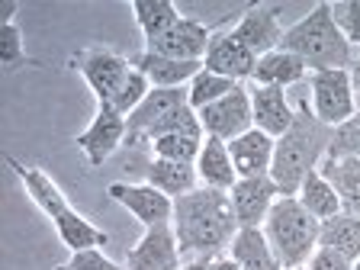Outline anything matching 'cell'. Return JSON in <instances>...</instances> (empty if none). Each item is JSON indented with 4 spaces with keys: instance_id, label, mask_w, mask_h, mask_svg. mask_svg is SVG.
Wrapping results in <instances>:
<instances>
[{
    "instance_id": "cell-6",
    "label": "cell",
    "mask_w": 360,
    "mask_h": 270,
    "mask_svg": "<svg viewBox=\"0 0 360 270\" xmlns=\"http://www.w3.org/2000/svg\"><path fill=\"white\" fill-rule=\"evenodd\" d=\"M319 225L322 222L312 212H306V206L296 196H280L270 206L267 222L261 229L283 267H306L319 248Z\"/></svg>"
},
{
    "instance_id": "cell-31",
    "label": "cell",
    "mask_w": 360,
    "mask_h": 270,
    "mask_svg": "<svg viewBox=\"0 0 360 270\" xmlns=\"http://www.w3.org/2000/svg\"><path fill=\"white\" fill-rule=\"evenodd\" d=\"M0 65H4V71H20L30 65V55L22 45V30L16 22L0 26Z\"/></svg>"
},
{
    "instance_id": "cell-11",
    "label": "cell",
    "mask_w": 360,
    "mask_h": 270,
    "mask_svg": "<svg viewBox=\"0 0 360 270\" xmlns=\"http://www.w3.org/2000/svg\"><path fill=\"white\" fill-rule=\"evenodd\" d=\"M180 241L174 235L171 222L151 225L145 229V235L135 241V248H129L126 255V270H180Z\"/></svg>"
},
{
    "instance_id": "cell-34",
    "label": "cell",
    "mask_w": 360,
    "mask_h": 270,
    "mask_svg": "<svg viewBox=\"0 0 360 270\" xmlns=\"http://www.w3.org/2000/svg\"><path fill=\"white\" fill-rule=\"evenodd\" d=\"M52 270H126V267H120L112 257H106L100 248H87V251H75L65 264H58Z\"/></svg>"
},
{
    "instance_id": "cell-33",
    "label": "cell",
    "mask_w": 360,
    "mask_h": 270,
    "mask_svg": "<svg viewBox=\"0 0 360 270\" xmlns=\"http://www.w3.org/2000/svg\"><path fill=\"white\" fill-rule=\"evenodd\" d=\"M338 30L345 32V39L351 45H360V0H338L331 4Z\"/></svg>"
},
{
    "instance_id": "cell-9",
    "label": "cell",
    "mask_w": 360,
    "mask_h": 270,
    "mask_svg": "<svg viewBox=\"0 0 360 270\" xmlns=\"http://www.w3.org/2000/svg\"><path fill=\"white\" fill-rule=\"evenodd\" d=\"M200 126L210 139H222L232 142L241 132L255 129V116H251V90L245 84H238L235 90H229L225 97H219L216 103L202 106L200 112Z\"/></svg>"
},
{
    "instance_id": "cell-1",
    "label": "cell",
    "mask_w": 360,
    "mask_h": 270,
    "mask_svg": "<svg viewBox=\"0 0 360 270\" xmlns=\"http://www.w3.org/2000/svg\"><path fill=\"white\" fill-rule=\"evenodd\" d=\"M171 225L180 241V251H193L200 257H219L238 232L229 193L202 187V184L174 200Z\"/></svg>"
},
{
    "instance_id": "cell-7",
    "label": "cell",
    "mask_w": 360,
    "mask_h": 270,
    "mask_svg": "<svg viewBox=\"0 0 360 270\" xmlns=\"http://www.w3.org/2000/svg\"><path fill=\"white\" fill-rule=\"evenodd\" d=\"M309 106L312 116L322 126L335 129L345 120H351L357 112V97H354V84L347 68H335V71H312L309 75Z\"/></svg>"
},
{
    "instance_id": "cell-25",
    "label": "cell",
    "mask_w": 360,
    "mask_h": 270,
    "mask_svg": "<svg viewBox=\"0 0 360 270\" xmlns=\"http://www.w3.org/2000/svg\"><path fill=\"white\" fill-rule=\"evenodd\" d=\"M319 248H331L347 261H360V219L351 212H338L319 225Z\"/></svg>"
},
{
    "instance_id": "cell-36",
    "label": "cell",
    "mask_w": 360,
    "mask_h": 270,
    "mask_svg": "<svg viewBox=\"0 0 360 270\" xmlns=\"http://www.w3.org/2000/svg\"><path fill=\"white\" fill-rule=\"evenodd\" d=\"M16 10H20V4H16V0H7V4L0 7V26H10L13 16H16Z\"/></svg>"
},
{
    "instance_id": "cell-15",
    "label": "cell",
    "mask_w": 360,
    "mask_h": 270,
    "mask_svg": "<svg viewBox=\"0 0 360 270\" xmlns=\"http://www.w3.org/2000/svg\"><path fill=\"white\" fill-rule=\"evenodd\" d=\"M229 32H232L245 49H251V52L261 58V55L277 52L280 45H283L286 30L280 26V7H267V4H261V7L248 10Z\"/></svg>"
},
{
    "instance_id": "cell-26",
    "label": "cell",
    "mask_w": 360,
    "mask_h": 270,
    "mask_svg": "<svg viewBox=\"0 0 360 270\" xmlns=\"http://www.w3.org/2000/svg\"><path fill=\"white\" fill-rule=\"evenodd\" d=\"M296 200H300L302 206H306V212H312L319 222H325V219H331V216H338V212H341V200H338L335 187H331L328 180L319 174V167H315V171L302 180V187H300V193H296Z\"/></svg>"
},
{
    "instance_id": "cell-23",
    "label": "cell",
    "mask_w": 360,
    "mask_h": 270,
    "mask_svg": "<svg viewBox=\"0 0 360 270\" xmlns=\"http://www.w3.org/2000/svg\"><path fill=\"white\" fill-rule=\"evenodd\" d=\"M306 61L300 58V55L286 52V49H277V52H267L257 58V68H255V77L251 81L257 84V87H292V84H300L302 77H306Z\"/></svg>"
},
{
    "instance_id": "cell-37",
    "label": "cell",
    "mask_w": 360,
    "mask_h": 270,
    "mask_svg": "<svg viewBox=\"0 0 360 270\" xmlns=\"http://www.w3.org/2000/svg\"><path fill=\"white\" fill-rule=\"evenodd\" d=\"M347 71H351L354 97H360V52H357V55H354V58H351V68H347Z\"/></svg>"
},
{
    "instance_id": "cell-20",
    "label": "cell",
    "mask_w": 360,
    "mask_h": 270,
    "mask_svg": "<svg viewBox=\"0 0 360 270\" xmlns=\"http://www.w3.org/2000/svg\"><path fill=\"white\" fill-rule=\"evenodd\" d=\"M196 174H200V184L202 187H212V190H229L235 187V165H232V155H229V142L222 139H202V148L196 155Z\"/></svg>"
},
{
    "instance_id": "cell-18",
    "label": "cell",
    "mask_w": 360,
    "mask_h": 270,
    "mask_svg": "<svg viewBox=\"0 0 360 270\" xmlns=\"http://www.w3.org/2000/svg\"><path fill=\"white\" fill-rule=\"evenodd\" d=\"M251 116H255V129L267 132L270 139L290 132L296 122V110L286 100V90L280 87H251Z\"/></svg>"
},
{
    "instance_id": "cell-38",
    "label": "cell",
    "mask_w": 360,
    "mask_h": 270,
    "mask_svg": "<svg viewBox=\"0 0 360 270\" xmlns=\"http://www.w3.org/2000/svg\"><path fill=\"white\" fill-rule=\"evenodd\" d=\"M210 270H241V267L232 261V257H222V255H219V257H212V261H210Z\"/></svg>"
},
{
    "instance_id": "cell-24",
    "label": "cell",
    "mask_w": 360,
    "mask_h": 270,
    "mask_svg": "<svg viewBox=\"0 0 360 270\" xmlns=\"http://www.w3.org/2000/svg\"><path fill=\"white\" fill-rule=\"evenodd\" d=\"M145 184H151V187H158L171 200H177V196L200 187V174H196V165H187V161L155 158L148 165V171H145Z\"/></svg>"
},
{
    "instance_id": "cell-27",
    "label": "cell",
    "mask_w": 360,
    "mask_h": 270,
    "mask_svg": "<svg viewBox=\"0 0 360 270\" xmlns=\"http://www.w3.org/2000/svg\"><path fill=\"white\" fill-rule=\"evenodd\" d=\"M129 7L135 13V22L145 32V45L155 42L158 36H165L174 22L180 20V10L174 7L171 0H132Z\"/></svg>"
},
{
    "instance_id": "cell-35",
    "label": "cell",
    "mask_w": 360,
    "mask_h": 270,
    "mask_svg": "<svg viewBox=\"0 0 360 270\" xmlns=\"http://www.w3.org/2000/svg\"><path fill=\"white\" fill-rule=\"evenodd\" d=\"M354 261H347L345 255H338L331 248H315V255L309 257L306 270H351Z\"/></svg>"
},
{
    "instance_id": "cell-14",
    "label": "cell",
    "mask_w": 360,
    "mask_h": 270,
    "mask_svg": "<svg viewBox=\"0 0 360 270\" xmlns=\"http://www.w3.org/2000/svg\"><path fill=\"white\" fill-rule=\"evenodd\" d=\"M210 42H212V30L206 22L180 16L165 36H158L155 42L145 45V52L165 55V58H180V61H202Z\"/></svg>"
},
{
    "instance_id": "cell-12",
    "label": "cell",
    "mask_w": 360,
    "mask_h": 270,
    "mask_svg": "<svg viewBox=\"0 0 360 270\" xmlns=\"http://www.w3.org/2000/svg\"><path fill=\"white\" fill-rule=\"evenodd\" d=\"M229 200H232L238 229H261L267 222L270 206L280 200V190L270 180V174H264V177H238L235 187L229 190Z\"/></svg>"
},
{
    "instance_id": "cell-2",
    "label": "cell",
    "mask_w": 360,
    "mask_h": 270,
    "mask_svg": "<svg viewBox=\"0 0 360 270\" xmlns=\"http://www.w3.org/2000/svg\"><path fill=\"white\" fill-rule=\"evenodd\" d=\"M4 161H7V167L20 177V184H22V190L30 193V200L36 202L45 216L52 219L61 245H65L71 255H75V251H87V248H103L106 241H110V235H106L103 229H97L87 216H81V212L68 202V196L61 193V187L42 171V167L22 165V161H16L13 155H7Z\"/></svg>"
},
{
    "instance_id": "cell-10",
    "label": "cell",
    "mask_w": 360,
    "mask_h": 270,
    "mask_svg": "<svg viewBox=\"0 0 360 270\" xmlns=\"http://www.w3.org/2000/svg\"><path fill=\"white\" fill-rule=\"evenodd\" d=\"M75 145L90 167L106 165V158L120 148V145H126V116L112 103H97L94 120L75 139Z\"/></svg>"
},
{
    "instance_id": "cell-16",
    "label": "cell",
    "mask_w": 360,
    "mask_h": 270,
    "mask_svg": "<svg viewBox=\"0 0 360 270\" xmlns=\"http://www.w3.org/2000/svg\"><path fill=\"white\" fill-rule=\"evenodd\" d=\"M202 68L212 71V75H222L229 81L241 84L245 77H255L257 55L251 49H245L232 32H222V36H212L210 49L202 55Z\"/></svg>"
},
{
    "instance_id": "cell-5",
    "label": "cell",
    "mask_w": 360,
    "mask_h": 270,
    "mask_svg": "<svg viewBox=\"0 0 360 270\" xmlns=\"http://www.w3.org/2000/svg\"><path fill=\"white\" fill-rule=\"evenodd\" d=\"M174 132L206 139L184 87H151L148 97L126 116V145H151Z\"/></svg>"
},
{
    "instance_id": "cell-41",
    "label": "cell",
    "mask_w": 360,
    "mask_h": 270,
    "mask_svg": "<svg viewBox=\"0 0 360 270\" xmlns=\"http://www.w3.org/2000/svg\"><path fill=\"white\" fill-rule=\"evenodd\" d=\"M283 270H306V267H283Z\"/></svg>"
},
{
    "instance_id": "cell-8",
    "label": "cell",
    "mask_w": 360,
    "mask_h": 270,
    "mask_svg": "<svg viewBox=\"0 0 360 270\" xmlns=\"http://www.w3.org/2000/svg\"><path fill=\"white\" fill-rule=\"evenodd\" d=\"M71 65L84 75L97 103H112L116 94L122 90V84H126V77L132 75V61L122 58L112 49H84L71 58Z\"/></svg>"
},
{
    "instance_id": "cell-40",
    "label": "cell",
    "mask_w": 360,
    "mask_h": 270,
    "mask_svg": "<svg viewBox=\"0 0 360 270\" xmlns=\"http://www.w3.org/2000/svg\"><path fill=\"white\" fill-rule=\"evenodd\" d=\"M351 270H360V261H354V267Z\"/></svg>"
},
{
    "instance_id": "cell-32",
    "label": "cell",
    "mask_w": 360,
    "mask_h": 270,
    "mask_svg": "<svg viewBox=\"0 0 360 270\" xmlns=\"http://www.w3.org/2000/svg\"><path fill=\"white\" fill-rule=\"evenodd\" d=\"M148 90H151V84H148V77L139 71V68L132 65V75L126 77V84H122V90L116 94V100H112V106L122 112V116H129V112L135 110V106L142 103L145 97H148Z\"/></svg>"
},
{
    "instance_id": "cell-3",
    "label": "cell",
    "mask_w": 360,
    "mask_h": 270,
    "mask_svg": "<svg viewBox=\"0 0 360 270\" xmlns=\"http://www.w3.org/2000/svg\"><path fill=\"white\" fill-rule=\"evenodd\" d=\"M331 129L312 116V106L302 103L296 112V122L290 132L277 139L274 148V165H270V180L277 184L280 196H296L302 187V180L319 167V158L328 151Z\"/></svg>"
},
{
    "instance_id": "cell-19",
    "label": "cell",
    "mask_w": 360,
    "mask_h": 270,
    "mask_svg": "<svg viewBox=\"0 0 360 270\" xmlns=\"http://www.w3.org/2000/svg\"><path fill=\"white\" fill-rule=\"evenodd\" d=\"M319 174L335 187L341 200V212H351L360 219V161L357 158H331L319 161Z\"/></svg>"
},
{
    "instance_id": "cell-30",
    "label": "cell",
    "mask_w": 360,
    "mask_h": 270,
    "mask_svg": "<svg viewBox=\"0 0 360 270\" xmlns=\"http://www.w3.org/2000/svg\"><path fill=\"white\" fill-rule=\"evenodd\" d=\"M325 155L331 158H357L360 161V106L351 120H345L341 126L331 129L328 139V151Z\"/></svg>"
},
{
    "instance_id": "cell-22",
    "label": "cell",
    "mask_w": 360,
    "mask_h": 270,
    "mask_svg": "<svg viewBox=\"0 0 360 270\" xmlns=\"http://www.w3.org/2000/svg\"><path fill=\"white\" fill-rule=\"evenodd\" d=\"M132 65L148 77L151 87H184V84H190L202 71V61H180V58H165V55H151V52H142Z\"/></svg>"
},
{
    "instance_id": "cell-17",
    "label": "cell",
    "mask_w": 360,
    "mask_h": 270,
    "mask_svg": "<svg viewBox=\"0 0 360 270\" xmlns=\"http://www.w3.org/2000/svg\"><path fill=\"white\" fill-rule=\"evenodd\" d=\"M274 148H277V139H270L261 129L241 132L238 139L229 142V155H232L235 174H238V177H264V174H270Z\"/></svg>"
},
{
    "instance_id": "cell-4",
    "label": "cell",
    "mask_w": 360,
    "mask_h": 270,
    "mask_svg": "<svg viewBox=\"0 0 360 270\" xmlns=\"http://www.w3.org/2000/svg\"><path fill=\"white\" fill-rule=\"evenodd\" d=\"M280 49L300 55L306 61V68H312V71L351 68V58H354L351 42L345 39V32L338 30L328 0H319L300 22L286 26Z\"/></svg>"
},
{
    "instance_id": "cell-29",
    "label": "cell",
    "mask_w": 360,
    "mask_h": 270,
    "mask_svg": "<svg viewBox=\"0 0 360 270\" xmlns=\"http://www.w3.org/2000/svg\"><path fill=\"white\" fill-rule=\"evenodd\" d=\"M148 148L155 151V158H167V161H187V165H196V155H200V148H202V139H200V135L174 132V135H161V139H155Z\"/></svg>"
},
{
    "instance_id": "cell-39",
    "label": "cell",
    "mask_w": 360,
    "mask_h": 270,
    "mask_svg": "<svg viewBox=\"0 0 360 270\" xmlns=\"http://www.w3.org/2000/svg\"><path fill=\"white\" fill-rule=\"evenodd\" d=\"M180 270H210V257H200V261H190V264H184Z\"/></svg>"
},
{
    "instance_id": "cell-21",
    "label": "cell",
    "mask_w": 360,
    "mask_h": 270,
    "mask_svg": "<svg viewBox=\"0 0 360 270\" xmlns=\"http://www.w3.org/2000/svg\"><path fill=\"white\" fill-rule=\"evenodd\" d=\"M229 257L241 270H283L277 251L270 248L264 229H238L229 245Z\"/></svg>"
},
{
    "instance_id": "cell-28",
    "label": "cell",
    "mask_w": 360,
    "mask_h": 270,
    "mask_svg": "<svg viewBox=\"0 0 360 270\" xmlns=\"http://www.w3.org/2000/svg\"><path fill=\"white\" fill-rule=\"evenodd\" d=\"M235 87H238L235 81H229V77H222V75H212V71H206V68H202L200 75L190 81L187 100H190V106L200 112L202 106L216 103L219 97H225V94H229V90H235Z\"/></svg>"
},
{
    "instance_id": "cell-13",
    "label": "cell",
    "mask_w": 360,
    "mask_h": 270,
    "mask_svg": "<svg viewBox=\"0 0 360 270\" xmlns=\"http://www.w3.org/2000/svg\"><path fill=\"white\" fill-rule=\"evenodd\" d=\"M106 193L120 202L129 216L139 219L145 229L174 219V200L151 184H110Z\"/></svg>"
}]
</instances>
